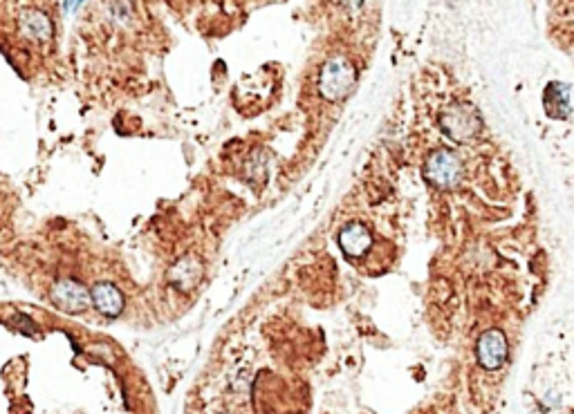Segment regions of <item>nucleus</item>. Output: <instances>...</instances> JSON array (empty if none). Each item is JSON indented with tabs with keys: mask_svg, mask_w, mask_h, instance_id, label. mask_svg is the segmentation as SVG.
<instances>
[{
	"mask_svg": "<svg viewBox=\"0 0 574 414\" xmlns=\"http://www.w3.org/2000/svg\"><path fill=\"white\" fill-rule=\"evenodd\" d=\"M364 0H341V5H346V7H359Z\"/></svg>",
	"mask_w": 574,
	"mask_h": 414,
	"instance_id": "9d476101",
	"label": "nucleus"
},
{
	"mask_svg": "<svg viewBox=\"0 0 574 414\" xmlns=\"http://www.w3.org/2000/svg\"><path fill=\"white\" fill-rule=\"evenodd\" d=\"M442 130L456 141H467L473 135H478L480 130V117L478 113L467 104H456L451 106L440 119Z\"/></svg>",
	"mask_w": 574,
	"mask_h": 414,
	"instance_id": "f03ea898",
	"label": "nucleus"
},
{
	"mask_svg": "<svg viewBox=\"0 0 574 414\" xmlns=\"http://www.w3.org/2000/svg\"><path fill=\"white\" fill-rule=\"evenodd\" d=\"M370 242H372V235L364 224H348L339 233V247L344 249L346 256L350 258L364 256L370 249Z\"/></svg>",
	"mask_w": 574,
	"mask_h": 414,
	"instance_id": "6e6552de",
	"label": "nucleus"
},
{
	"mask_svg": "<svg viewBox=\"0 0 574 414\" xmlns=\"http://www.w3.org/2000/svg\"><path fill=\"white\" fill-rule=\"evenodd\" d=\"M476 354L485 370H498L507 358V338L498 329H489L478 338Z\"/></svg>",
	"mask_w": 574,
	"mask_h": 414,
	"instance_id": "20e7f679",
	"label": "nucleus"
},
{
	"mask_svg": "<svg viewBox=\"0 0 574 414\" xmlns=\"http://www.w3.org/2000/svg\"><path fill=\"white\" fill-rule=\"evenodd\" d=\"M49 300L65 314H81L90 307V291L77 280H58L49 291Z\"/></svg>",
	"mask_w": 574,
	"mask_h": 414,
	"instance_id": "7ed1b4c3",
	"label": "nucleus"
},
{
	"mask_svg": "<svg viewBox=\"0 0 574 414\" xmlns=\"http://www.w3.org/2000/svg\"><path fill=\"white\" fill-rule=\"evenodd\" d=\"M460 159L453 153H447V150L431 155V159L426 161V177L436 186H453L460 177Z\"/></svg>",
	"mask_w": 574,
	"mask_h": 414,
	"instance_id": "39448f33",
	"label": "nucleus"
},
{
	"mask_svg": "<svg viewBox=\"0 0 574 414\" xmlns=\"http://www.w3.org/2000/svg\"><path fill=\"white\" fill-rule=\"evenodd\" d=\"M18 29L27 40H34V43H47L52 38V20L41 9H25L18 16Z\"/></svg>",
	"mask_w": 574,
	"mask_h": 414,
	"instance_id": "423d86ee",
	"label": "nucleus"
},
{
	"mask_svg": "<svg viewBox=\"0 0 574 414\" xmlns=\"http://www.w3.org/2000/svg\"><path fill=\"white\" fill-rule=\"evenodd\" d=\"M90 302L108 318H115L124 311V294L113 282H97L90 291Z\"/></svg>",
	"mask_w": 574,
	"mask_h": 414,
	"instance_id": "0eeeda50",
	"label": "nucleus"
},
{
	"mask_svg": "<svg viewBox=\"0 0 574 414\" xmlns=\"http://www.w3.org/2000/svg\"><path fill=\"white\" fill-rule=\"evenodd\" d=\"M77 5H81V0H65V9H67V12H72Z\"/></svg>",
	"mask_w": 574,
	"mask_h": 414,
	"instance_id": "1a4fd4ad",
	"label": "nucleus"
},
{
	"mask_svg": "<svg viewBox=\"0 0 574 414\" xmlns=\"http://www.w3.org/2000/svg\"><path fill=\"white\" fill-rule=\"evenodd\" d=\"M357 81V72L346 58H332L324 65L319 76V90L328 101L344 99Z\"/></svg>",
	"mask_w": 574,
	"mask_h": 414,
	"instance_id": "f257e3e1",
	"label": "nucleus"
}]
</instances>
